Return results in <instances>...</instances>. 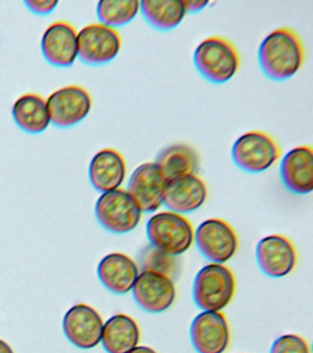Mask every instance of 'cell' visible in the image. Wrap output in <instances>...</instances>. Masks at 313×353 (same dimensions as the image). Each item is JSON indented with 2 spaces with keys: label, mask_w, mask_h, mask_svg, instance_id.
Returning <instances> with one entry per match:
<instances>
[{
  "label": "cell",
  "mask_w": 313,
  "mask_h": 353,
  "mask_svg": "<svg viewBox=\"0 0 313 353\" xmlns=\"http://www.w3.org/2000/svg\"><path fill=\"white\" fill-rule=\"evenodd\" d=\"M147 234L153 248L174 256L188 250L194 240L191 223L171 211L153 214L148 220Z\"/></svg>",
  "instance_id": "cell-4"
},
{
  "label": "cell",
  "mask_w": 313,
  "mask_h": 353,
  "mask_svg": "<svg viewBox=\"0 0 313 353\" xmlns=\"http://www.w3.org/2000/svg\"><path fill=\"white\" fill-rule=\"evenodd\" d=\"M155 163L169 181L177 176L196 174L199 168V157L191 146L175 143L162 149Z\"/></svg>",
  "instance_id": "cell-22"
},
{
  "label": "cell",
  "mask_w": 313,
  "mask_h": 353,
  "mask_svg": "<svg viewBox=\"0 0 313 353\" xmlns=\"http://www.w3.org/2000/svg\"><path fill=\"white\" fill-rule=\"evenodd\" d=\"M281 156L274 138L261 131H250L233 143L232 157L235 164L249 173H260L270 168Z\"/></svg>",
  "instance_id": "cell-6"
},
{
  "label": "cell",
  "mask_w": 313,
  "mask_h": 353,
  "mask_svg": "<svg viewBox=\"0 0 313 353\" xmlns=\"http://www.w3.org/2000/svg\"><path fill=\"white\" fill-rule=\"evenodd\" d=\"M140 10L147 23L159 30L175 29L186 14L184 1L177 0H144Z\"/></svg>",
  "instance_id": "cell-23"
},
{
  "label": "cell",
  "mask_w": 313,
  "mask_h": 353,
  "mask_svg": "<svg viewBox=\"0 0 313 353\" xmlns=\"http://www.w3.org/2000/svg\"><path fill=\"white\" fill-rule=\"evenodd\" d=\"M305 50L295 30L280 27L269 33L258 50L261 69L268 79L285 81L295 76L303 65Z\"/></svg>",
  "instance_id": "cell-1"
},
{
  "label": "cell",
  "mask_w": 313,
  "mask_h": 353,
  "mask_svg": "<svg viewBox=\"0 0 313 353\" xmlns=\"http://www.w3.org/2000/svg\"><path fill=\"white\" fill-rule=\"evenodd\" d=\"M139 341L138 325L127 314H115L103 325L101 342L108 353H129Z\"/></svg>",
  "instance_id": "cell-21"
},
{
  "label": "cell",
  "mask_w": 313,
  "mask_h": 353,
  "mask_svg": "<svg viewBox=\"0 0 313 353\" xmlns=\"http://www.w3.org/2000/svg\"><path fill=\"white\" fill-rule=\"evenodd\" d=\"M46 105L51 123L59 128H69L89 114L92 98L86 88L71 85L50 94L46 99Z\"/></svg>",
  "instance_id": "cell-8"
},
{
  "label": "cell",
  "mask_w": 313,
  "mask_h": 353,
  "mask_svg": "<svg viewBox=\"0 0 313 353\" xmlns=\"http://www.w3.org/2000/svg\"><path fill=\"white\" fill-rule=\"evenodd\" d=\"M235 279L222 264L211 263L197 272L193 283V299L203 311L219 312L232 301Z\"/></svg>",
  "instance_id": "cell-3"
},
{
  "label": "cell",
  "mask_w": 313,
  "mask_h": 353,
  "mask_svg": "<svg viewBox=\"0 0 313 353\" xmlns=\"http://www.w3.org/2000/svg\"><path fill=\"white\" fill-rule=\"evenodd\" d=\"M12 117L19 128L32 134L45 132L51 123L46 101L37 93L19 97L13 103Z\"/></svg>",
  "instance_id": "cell-20"
},
{
  "label": "cell",
  "mask_w": 313,
  "mask_h": 353,
  "mask_svg": "<svg viewBox=\"0 0 313 353\" xmlns=\"http://www.w3.org/2000/svg\"><path fill=\"white\" fill-rule=\"evenodd\" d=\"M191 339L197 353L224 352L230 342L226 317L221 312H202L191 323Z\"/></svg>",
  "instance_id": "cell-14"
},
{
  "label": "cell",
  "mask_w": 313,
  "mask_h": 353,
  "mask_svg": "<svg viewBox=\"0 0 313 353\" xmlns=\"http://www.w3.org/2000/svg\"><path fill=\"white\" fill-rule=\"evenodd\" d=\"M129 353H158L155 350L151 349L149 347L147 346H139L134 347L133 350H131Z\"/></svg>",
  "instance_id": "cell-29"
},
{
  "label": "cell",
  "mask_w": 313,
  "mask_h": 353,
  "mask_svg": "<svg viewBox=\"0 0 313 353\" xmlns=\"http://www.w3.org/2000/svg\"><path fill=\"white\" fill-rule=\"evenodd\" d=\"M139 265L142 272H153L166 275L174 280L178 273V261L175 256L147 245L139 254Z\"/></svg>",
  "instance_id": "cell-25"
},
{
  "label": "cell",
  "mask_w": 313,
  "mask_h": 353,
  "mask_svg": "<svg viewBox=\"0 0 313 353\" xmlns=\"http://www.w3.org/2000/svg\"><path fill=\"white\" fill-rule=\"evenodd\" d=\"M255 256L261 270L271 278L285 277L292 272L296 263L295 248L281 234H271L261 239Z\"/></svg>",
  "instance_id": "cell-15"
},
{
  "label": "cell",
  "mask_w": 313,
  "mask_h": 353,
  "mask_svg": "<svg viewBox=\"0 0 313 353\" xmlns=\"http://www.w3.org/2000/svg\"><path fill=\"white\" fill-rule=\"evenodd\" d=\"M270 353H310V347L301 336L288 334L274 341Z\"/></svg>",
  "instance_id": "cell-26"
},
{
  "label": "cell",
  "mask_w": 313,
  "mask_h": 353,
  "mask_svg": "<svg viewBox=\"0 0 313 353\" xmlns=\"http://www.w3.org/2000/svg\"><path fill=\"white\" fill-rule=\"evenodd\" d=\"M208 1H200V0H186L184 1L186 13H196L204 10L208 5Z\"/></svg>",
  "instance_id": "cell-28"
},
{
  "label": "cell",
  "mask_w": 313,
  "mask_h": 353,
  "mask_svg": "<svg viewBox=\"0 0 313 353\" xmlns=\"http://www.w3.org/2000/svg\"><path fill=\"white\" fill-rule=\"evenodd\" d=\"M127 167L125 157L114 148H104L92 157L89 176L95 190L108 192L120 189L125 181Z\"/></svg>",
  "instance_id": "cell-18"
},
{
  "label": "cell",
  "mask_w": 313,
  "mask_h": 353,
  "mask_svg": "<svg viewBox=\"0 0 313 353\" xmlns=\"http://www.w3.org/2000/svg\"><path fill=\"white\" fill-rule=\"evenodd\" d=\"M0 353H14L10 345L0 339Z\"/></svg>",
  "instance_id": "cell-30"
},
{
  "label": "cell",
  "mask_w": 313,
  "mask_h": 353,
  "mask_svg": "<svg viewBox=\"0 0 313 353\" xmlns=\"http://www.w3.org/2000/svg\"><path fill=\"white\" fill-rule=\"evenodd\" d=\"M101 283L115 294L130 292L139 276V268L130 256L122 253H111L101 259L98 266Z\"/></svg>",
  "instance_id": "cell-19"
},
{
  "label": "cell",
  "mask_w": 313,
  "mask_h": 353,
  "mask_svg": "<svg viewBox=\"0 0 313 353\" xmlns=\"http://www.w3.org/2000/svg\"><path fill=\"white\" fill-rule=\"evenodd\" d=\"M23 3L30 11L40 16L53 12L59 4L56 0H25Z\"/></svg>",
  "instance_id": "cell-27"
},
{
  "label": "cell",
  "mask_w": 313,
  "mask_h": 353,
  "mask_svg": "<svg viewBox=\"0 0 313 353\" xmlns=\"http://www.w3.org/2000/svg\"><path fill=\"white\" fill-rule=\"evenodd\" d=\"M100 23L112 29L125 26L133 21L140 11L137 0H101L97 5Z\"/></svg>",
  "instance_id": "cell-24"
},
{
  "label": "cell",
  "mask_w": 313,
  "mask_h": 353,
  "mask_svg": "<svg viewBox=\"0 0 313 353\" xmlns=\"http://www.w3.org/2000/svg\"><path fill=\"white\" fill-rule=\"evenodd\" d=\"M194 239L199 252L213 263H225L237 251V234L229 223L219 218L200 223Z\"/></svg>",
  "instance_id": "cell-9"
},
{
  "label": "cell",
  "mask_w": 313,
  "mask_h": 353,
  "mask_svg": "<svg viewBox=\"0 0 313 353\" xmlns=\"http://www.w3.org/2000/svg\"><path fill=\"white\" fill-rule=\"evenodd\" d=\"M193 60L200 74L215 84L229 81L240 68L237 49L222 36H210L203 40L195 50Z\"/></svg>",
  "instance_id": "cell-2"
},
{
  "label": "cell",
  "mask_w": 313,
  "mask_h": 353,
  "mask_svg": "<svg viewBox=\"0 0 313 353\" xmlns=\"http://www.w3.org/2000/svg\"><path fill=\"white\" fill-rule=\"evenodd\" d=\"M166 179L155 162H147L136 168L129 179L127 192L142 212L158 211L163 204Z\"/></svg>",
  "instance_id": "cell-10"
},
{
  "label": "cell",
  "mask_w": 313,
  "mask_h": 353,
  "mask_svg": "<svg viewBox=\"0 0 313 353\" xmlns=\"http://www.w3.org/2000/svg\"><path fill=\"white\" fill-rule=\"evenodd\" d=\"M283 185L295 194L313 190V151L309 145L296 146L285 154L279 168Z\"/></svg>",
  "instance_id": "cell-17"
},
{
  "label": "cell",
  "mask_w": 313,
  "mask_h": 353,
  "mask_svg": "<svg viewBox=\"0 0 313 353\" xmlns=\"http://www.w3.org/2000/svg\"><path fill=\"white\" fill-rule=\"evenodd\" d=\"M208 188L197 174L169 179L164 189L163 203L169 211L189 214L205 203Z\"/></svg>",
  "instance_id": "cell-16"
},
{
  "label": "cell",
  "mask_w": 313,
  "mask_h": 353,
  "mask_svg": "<svg viewBox=\"0 0 313 353\" xmlns=\"http://www.w3.org/2000/svg\"><path fill=\"white\" fill-rule=\"evenodd\" d=\"M103 321L91 306L78 303L65 314L63 328L68 341L76 347L89 350L101 341Z\"/></svg>",
  "instance_id": "cell-13"
},
{
  "label": "cell",
  "mask_w": 313,
  "mask_h": 353,
  "mask_svg": "<svg viewBox=\"0 0 313 353\" xmlns=\"http://www.w3.org/2000/svg\"><path fill=\"white\" fill-rule=\"evenodd\" d=\"M96 217L104 229L114 234H126L137 228L142 211L127 190L104 192L95 206Z\"/></svg>",
  "instance_id": "cell-5"
},
{
  "label": "cell",
  "mask_w": 313,
  "mask_h": 353,
  "mask_svg": "<svg viewBox=\"0 0 313 353\" xmlns=\"http://www.w3.org/2000/svg\"><path fill=\"white\" fill-rule=\"evenodd\" d=\"M41 50L50 65L68 68L78 58V32L69 22L54 21L43 32Z\"/></svg>",
  "instance_id": "cell-11"
},
{
  "label": "cell",
  "mask_w": 313,
  "mask_h": 353,
  "mask_svg": "<svg viewBox=\"0 0 313 353\" xmlns=\"http://www.w3.org/2000/svg\"><path fill=\"white\" fill-rule=\"evenodd\" d=\"M131 290L137 305L148 313H162L167 310L175 299L174 281L160 273H139Z\"/></svg>",
  "instance_id": "cell-12"
},
{
  "label": "cell",
  "mask_w": 313,
  "mask_h": 353,
  "mask_svg": "<svg viewBox=\"0 0 313 353\" xmlns=\"http://www.w3.org/2000/svg\"><path fill=\"white\" fill-rule=\"evenodd\" d=\"M78 58L89 65L111 62L122 48V37L116 29L100 23L82 28L78 32Z\"/></svg>",
  "instance_id": "cell-7"
}]
</instances>
